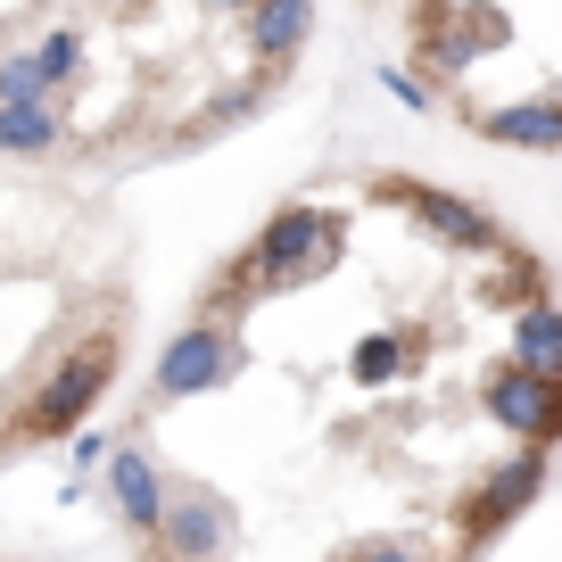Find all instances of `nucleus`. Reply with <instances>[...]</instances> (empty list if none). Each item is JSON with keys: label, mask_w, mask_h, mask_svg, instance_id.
Returning a JSON list of instances; mask_svg holds the SVG:
<instances>
[{"label": "nucleus", "mask_w": 562, "mask_h": 562, "mask_svg": "<svg viewBox=\"0 0 562 562\" xmlns=\"http://www.w3.org/2000/svg\"><path fill=\"white\" fill-rule=\"evenodd\" d=\"M339 248H348V215H331V207H281L273 224L240 248L232 281H240V290H299V281L331 273Z\"/></svg>", "instance_id": "f257e3e1"}, {"label": "nucleus", "mask_w": 562, "mask_h": 562, "mask_svg": "<svg viewBox=\"0 0 562 562\" xmlns=\"http://www.w3.org/2000/svg\"><path fill=\"white\" fill-rule=\"evenodd\" d=\"M108 381H116V331L100 323V331H83V339H75V348L34 381V397H25L18 430H34V439H58V430H75V422L100 405Z\"/></svg>", "instance_id": "f03ea898"}, {"label": "nucleus", "mask_w": 562, "mask_h": 562, "mask_svg": "<svg viewBox=\"0 0 562 562\" xmlns=\"http://www.w3.org/2000/svg\"><path fill=\"white\" fill-rule=\"evenodd\" d=\"M381 83H389V100H405V108H422V116H430V83H422V75H405V67H381Z\"/></svg>", "instance_id": "dca6fc26"}, {"label": "nucleus", "mask_w": 562, "mask_h": 562, "mask_svg": "<svg viewBox=\"0 0 562 562\" xmlns=\"http://www.w3.org/2000/svg\"><path fill=\"white\" fill-rule=\"evenodd\" d=\"M405 348H414L405 331H364V339H356V356H348V381L356 389H389L405 372Z\"/></svg>", "instance_id": "2eb2a0df"}, {"label": "nucleus", "mask_w": 562, "mask_h": 562, "mask_svg": "<svg viewBox=\"0 0 562 562\" xmlns=\"http://www.w3.org/2000/svg\"><path fill=\"white\" fill-rule=\"evenodd\" d=\"M480 414H488L496 430H513V439H529V447H554V430H562V372H529L521 356H505V364L480 381Z\"/></svg>", "instance_id": "39448f33"}, {"label": "nucleus", "mask_w": 562, "mask_h": 562, "mask_svg": "<svg viewBox=\"0 0 562 562\" xmlns=\"http://www.w3.org/2000/svg\"><path fill=\"white\" fill-rule=\"evenodd\" d=\"M248 50H257L265 75H281L290 58L306 50V34H315V0H248Z\"/></svg>", "instance_id": "9d476101"}, {"label": "nucleus", "mask_w": 562, "mask_h": 562, "mask_svg": "<svg viewBox=\"0 0 562 562\" xmlns=\"http://www.w3.org/2000/svg\"><path fill=\"white\" fill-rule=\"evenodd\" d=\"M232 538H240V513H232L224 496H182V505H158V529H149V546H166V554H224Z\"/></svg>", "instance_id": "0eeeda50"}, {"label": "nucleus", "mask_w": 562, "mask_h": 562, "mask_svg": "<svg viewBox=\"0 0 562 562\" xmlns=\"http://www.w3.org/2000/svg\"><path fill=\"white\" fill-rule=\"evenodd\" d=\"M199 9H248V0H199Z\"/></svg>", "instance_id": "a211bd4d"}, {"label": "nucleus", "mask_w": 562, "mask_h": 562, "mask_svg": "<svg viewBox=\"0 0 562 562\" xmlns=\"http://www.w3.org/2000/svg\"><path fill=\"white\" fill-rule=\"evenodd\" d=\"M25 58H34V91H42V100H58V91L83 75V34H75V25H58V34H42Z\"/></svg>", "instance_id": "4468645a"}, {"label": "nucleus", "mask_w": 562, "mask_h": 562, "mask_svg": "<svg viewBox=\"0 0 562 562\" xmlns=\"http://www.w3.org/2000/svg\"><path fill=\"white\" fill-rule=\"evenodd\" d=\"M100 456H108V439H100V430H83V422H75V472H100Z\"/></svg>", "instance_id": "f3484780"}, {"label": "nucleus", "mask_w": 562, "mask_h": 562, "mask_svg": "<svg viewBox=\"0 0 562 562\" xmlns=\"http://www.w3.org/2000/svg\"><path fill=\"white\" fill-rule=\"evenodd\" d=\"M538 496H546V447H529V439H521V456H513L505 472H488V480H480V488L456 505V513H463V521H456V538L480 554V546H488L496 529H513L529 505H538Z\"/></svg>", "instance_id": "423d86ee"}, {"label": "nucleus", "mask_w": 562, "mask_h": 562, "mask_svg": "<svg viewBox=\"0 0 562 562\" xmlns=\"http://www.w3.org/2000/svg\"><path fill=\"white\" fill-rule=\"evenodd\" d=\"M496 42H505V18H496V9H463V18L447 25V34L430 42V50H439V67L456 75V67H472L480 50H496Z\"/></svg>", "instance_id": "ddd939ff"}, {"label": "nucleus", "mask_w": 562, "mask_h": 562, "mask_svg": "<svg viewBox=\"0 0 562 562\" xmlns=\"http://www.w3.org/2000/svg\"><path fill=\"white\" fill-rule=\"evenodd\" d=\"M480 140H496V149H529V158H554L562 149V100L554 91H538V100H513V108H480Z\"/></svg>", "instance_id": "6e6552de"}, {"label": "nucleus", "mask_w": 562, "mask_h": 562, "mask_svg": "<svg viewBox=\"0 0 562 562\" xmlns=\"http://www.w3.org/2000/svg\"><path fill=\"white\" fill-rule=\"evenodd\" d=\"M67 140L58 100H0V158H50Z\"/></svg>", "instance_id": "9b49d317"}, {"label": "nucleus", "mask_w": 562, "mask_h": 562, "mask_svg": "<svg viewBox=\"0 0 562 562\" xmlns=\"http://www.w3.org/2000/svg\"><path fill=\"white\" fill-rule=\"evenodd\" d=\"M240 364H248L240 331H232V323H215V315H199V323H182V331L158 348V372H149V397H158V405L207 397V389L240 381Z\"/></svg>", "instance_id": "7ed1b4c3"}, {"label": "nucleus", "mask_w": 562, "mask_h": 562, "mask_svg": "<svg viewBox=\"0 0 562 562\" xmlns=\"http://www.w3.org/2000/svg\"><path fill=\"white\" fill-rule=\"evenodd\" d=\"M381 199H397V207L414 215V224L430 232L439 248H463V257H513L505 224H496L488 207H472V199L439 191V182H414V175H381Z\"/></svg>", "instance_id": "20e7f679"}, {"label": "nucleus", "mask_w": 562, "mask_h": 562, "mask_svg": "<svg viewBox=\"0 0 562 562\" xmlns=\"http://www.w3.org/2000/svg\"><path fill=\"white\" fill-rule=\"evenodd\" d=\"M513 356H521L529 372H562V306L546 299V290H529L521 315H513Z\"/></svg>", "instance_id": "f8f14e48"}, {"label": "nucleus", "mask_w": 562, "mask_h": 562, "mask_svg": "<svg viewBox=\"0 0 562 562\" xmlns=\"http://www.w3.org/2000/svg\"><path fill=\"white\" fill-rule=\"evenodd\" d=\"M108 496H116V521L133 529V538H149L158 529V505H166V480H158V463L140 456V447H116L108 439Z\"/></svg>", "instance_id": "1a4fd4ad"}]
</instances>
